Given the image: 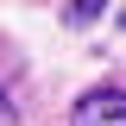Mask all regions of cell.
I'll list each match as a JSON object with an SVG mask.
<instances>
[{
  "mask_svg": "<svg viewBox=\"0 0 126 126\" xmlns=\"http://www.w3.org/2000/svg\"><path fill=\"white\" fill-rule=\"evenodd\" d=\"M69 126H126V88H88L69 113Z\"/></svg>",
  "mask_w": 126,
  "mask_h": 126,
  "instance_id": "obj_1",
  "label": "cell"
},
{
  "mask_svg": "<svg viewBox=\"0 0 126 126\" xmlns=\"http://www.w3.org/2000/svg\"><path fill=\"white\" fill-rule=\"evenodd\" d=\"M94 13H101V0H69V19H76V25H88Z\"/></svg>",
  "mask_w": 126,
  "mask_h": 126,
  "instance_id": "obj_2",
  "label": "cell"
},
{
  "mask_svg": "<svg viewBox=\"0 0 126 126\" xmlns=\"http://www.w3.org/2000/svg\"><path fill=\"white\" fill-rule=\"evenodd\" d=\"M120 19H126V13H120Z\"/></svg>",
  "mask_w": 126,
  "mask_h": 126,
  "instance_id": "obj_3",
  "label": "cell"
}]
</instances>
